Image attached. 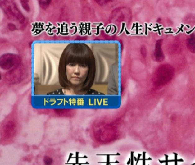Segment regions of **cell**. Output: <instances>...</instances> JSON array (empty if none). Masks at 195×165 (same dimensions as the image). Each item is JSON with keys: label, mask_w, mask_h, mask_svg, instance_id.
<instances>
[{"label": "cell", "mask_w": 195, "mask_h": 165, "mask_svg": "<svg viewBox=\"0 0 195 165\" xmlns=\"http://www.w3.org/2000/svg\"><path fill=\"white\" fill-rule=\"evenodd\" d=\"M93 134L96 140L101 143H108L116 140L118 135L115 125L112 123H99L94 125Z\"/></svg>", "instance_id": "cell-1"}, {"label": "cell", "mask_w": 195, "mask_h": 165, "mask_svg": "<svg viewBox=\"0 0 195 165\" xmlns=\"http://www.w3.org/2000/svg\"><path fill=\"white\" fill-rule=\"evenodd\" d=\"M175 76L174 67L168 64L160 65L155 70L152 76V83L156 89L168 85Z\"/></svg>", "instance_id": "cell-2"}, {"label": "cell", "mask_w": 195, "mask_h": 165, "mask_svg": "<svg viewBox=\"0 0 195 165\" xmlns=\"http://www.w3.org/2000/svg\"><path fill=\"white\" fill-rule=\"evenodd\" d=\"M1 7L5 14L9 20L17 21L20 24H24L25 17L18 10V7L13 1H1Z\"/></svg>", "instance_id": "cell-3"}, {"label": "cell", "mask_w": 195, "mask_h": 165, "mask_svg": "<svg viewBox=\"0 0 195 165\" xmlns=\"http://www.w3.org/2000/svg\"><path fill=\"white\" fill-rule=\"evenodd\" d=\"M26 75L25 67L23 66H18L9 70L6 74V79L11 85H15L20 83L24 80Z\"/></svg>", "instance_id": "cell-4"}, {"label": "cell", "mask_w": 195, "mask_h": 165, "mask_svg": "<svg viewBox=\"0 0 195 165\" xmlns=\"http://www.w3.org/2000/svg\"><path fill=\"white\" fill-rule=\"evenodd\" d=\"M21 57L17 55L7 53L0 58V66L3 70H11L20 65Z\"/></svg>", "instance_id": "cell-5"}, {"label": "cell", "mask_w": 195, "mask_h": 165, "mask_svg": "<svg viewBox=\"0 0 195 165\" xmlns=\"http://www.w3.org/2000/svg\"><path fill=\"white\" fill-rule=\"evenodd\" d=\"M17 126L15 121L10 120L7 121L2 128V134L5 138H11L16 134Z\"/></svg>", "instance_id": "cell-6"}, {"label": "cell", "mask_w": 195, "mask_h": 165, "mask_svg": "<svg viewBox=\"0 0 195 165\" xmlns=\"http://www.w3.org/2000/svg\"><path fill=\"white\" fill-rule=\"evenodd\" d=\"M162 44H163L162 40L157 41L156 43L154 56L156 61L157 62H162L165 59V56L162 49Z\"/></svg>", "instance_id": "cell-7"}, {"label": "cell", "mask_w": 195, "mask_h": 165, "mask_svg": "<svg viewBox=\"0 0 195 165\" xmlns=\"http://www.w3.org/2000/svg\"><path fill=\"white\" fill-rule=\"evenodd\" d=\"M186 45L189 51L195 53V35L191 34L186 40Z\"/></svg>", "instance_id": "cell-8"}, {"label": "cell", "mask_w": 195, "mask_h": 165, "mask_svg": "<svg viewBox=\"0 0 195 165\" xmlns=\"http://www.w3.org/2000/svg\"><path fill=\"white\" fill-rule=\"evenodd\" d=\"M56 113L60 117H72L74 115V111L66 109H58L55 110Z\"/></svg>", "instance_id": "cell-9"}, {"label": "cell", "mask_w": 195, "mask_h": 165, "mask_svg": "<svg viewBox=\"0 0 195 165\" xmlns=\"http://www.w3.org/2000/svg\"><path fill=\"white\" fill-rule=\"evenodd\" d=\"M43 161L45 165H52L53 163V159L49 156H45Z\"/></svg>", "instance_id": "cell-10"}, {"label": "cell", "mask_w": 195, "mask_h": 165, "mask_svg": "<svg viewBox=\"0 0 195 165\" xmlns=\"http://www.w3.org/2000/svg\"><path fill=\"white\" fill-rule=\"evenodd\" d=\"M50 3H51L50 1H39L40 7L43 9H46Z\"/></svg>", "instance_id": "cell-11"}, {"label": "cell", "mask_w": 195, "mask_h": 165, "mask_svg": "<svg viewBox=\"0 0 195 165\" xmlns=\"http://www.w3.org/2000/svg\"><path fill=\"white\" fill-rule=\"evenodd\" d=\"M22 6V7L24 8V9L26 11H30V7H29V4H28V1H21Z\"/></svg>", "instance_id": "cell-12"}, {"label": "cell", "mask_w": 195, "mask_h": 165, "mask_svg": "<svg viewBox=\"0 0 195 165\" xmlns=\"http://www.w3.org/2000/svg\"><path fill=\"white\" fill-rule=\"evenodd\" d=\"M141 53L144 57H145L146 56V55H147V49H146V48H145L144 46H143V47H141Z\"/></svg>", "instance_id": "cell-13"}, {"label": "cell", "mask_w": 195, "mask_h": 165, "mask_svg": "<svg viewBox=\"0 0 195 165\" xmlns=\"http://www.w3.org/2000/svg\"><path fill=\"white\" fill-rule=\"evenodd\" d=\"M168 155H166V161H165V163H166V165H168V162H170L171 161H168Z\"/></svg>", "instance_id": "cell-14"}, {"label": "cell", "mask_w": 195, "mask_h": 165, "mask_svg": "<svg viewBox=\"0 0 195 165\" xmlns=\"http://www.w3.org/2000/svg\"><path fill=\"white\" fill-rule=\"evenodd\" d=\"M143 165H145V153H143Z\"/></svg>", "instance_id": "cell-15"}, {"label": "cell", "mask_w": 195, "mask_h": 165, "mask_svg": "<svg viewBox=\"0 0 195 165\" xmlns=\"http://www.w3.org/2000/svg\"><path fill=\"white\" fill-rule=\"evenodd\" d=\"M133 154H134V153H132V159H132V161H131L132 164H131V165H133Z\"/></svg>", "instance_id": "cell-16"}, {"label": "cell", "mask_w": 195, "mask_h": 165, "mask_svg": "<svg viewBox=\"0 0 195 165\" xmlns=\"http://www.w3.org/2000/svg\"><path fill=\"white\" fill-rule=\"evenodd\" d=\"M192 165H195V163H193V164H192Z\"/></svg>", "instance_id": "cell-17"}]
</instances>
